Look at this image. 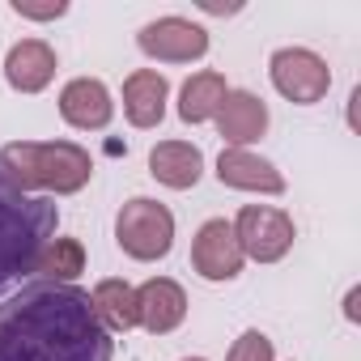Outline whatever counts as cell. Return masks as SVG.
Here are the masks:
<instances>
[{"label": "cell", "instance_id": "1", "mask_svg": "<svg viewBox=\"0 0 361 361\" xmlns=\"http://www.w3.org/2000/svg\"><path fill=\"white\" fill-rule=\"evenodd\" d=\"M0 361H115V340L85 289L35 281L0 302Z\"/></svg>", "mask_w": 361, "mask_h": 361}, {"label": "cell", "instance_id": "2", "mask_svg": "<svg viewBox=\"0 0 361 361\" xmlns=\"http://www.w3.org/2000/svg\"><path fill=\"white\" fill-rule=\"evenodd\" d=\"M56 234V204L13 188L0 174V293L35 276Z\"/></svg>", "mask_w": 361, "mask_h": 361}, {"label": "cell", "instance_id": "3", "mask_svg": "<svg viewBox=\"0 0 361 361\" xmlns=\"http://www.w3.org/2000/svg\"><path fill=\"white\" fill-rule=\"evenodd\" d=\"M0 174L22 192L43 188V192H56V196H73L90 183L94 157L73 140H47V145L22 140V145L0 149Z\"/></svg>", "mask_w": 361, "mask_h": 361}, {"label": "cell", "instance_id": "4", "mask_svg": "<svg viewBox=\"0 0 361 361\" xmlns=\"http://www.w3.org/2000/svg\"><path fill=\"white\" fill-rule=\"evenodd\" d=\"M115 238H119V247H123L132 259H145V264H149V259H161V255L170 251V243H174V217H170L166 204L136 196V200H128V204L119 209Z\"/></svg>", "mask_w": 361, "mask_h": 361}, {"label": "cell", "instance_id": "5", "mask_svg": "<svg viewBox=\"0 0 361 361\" xmlns=\"http://www.w3.org/2000/svg\"><path fill=\"white\" fill-rule=\"evenodd\" d=\"M234 238L243 247V255H251L255 264H276L289 255L293 247V221L281 209H264V204H247L234 221Z\"/></svg>", "mask_w": 361, "mask_h": 361}, {"label": "cell", "instance_id": "6", "mask_svg": "<svg viewBox=\"0 0 361 361\" xmlns=\"http://www.w3.org/2000/svg\"><path fill=\"white\" fill-rule=\"evenodd\" d=\"M272 85H276L289 102L310 106V102H319V98L327 94L331 73H327V64H323L314 51H306V47H281V51L272 56Z\"/></svg>", "mask_w": 361, "mask_h": 361}, {"label": "cell", "instance_id": "7", "mask_svg": "<svg viewBox=\"0 0 361 361\" xmlns=\"http://www.w3.org/2000/svg\"><path fill=\"white\" fill-rule=\"evenodd\" d=\"M140 51L161 64H192L209 51V35L188 18H157L136 35Z\"/></svg>", "mask_w": 361, "mask_h": 361}, {"label": "cell", "instance_id": "8", "mask_svg": "<svg viewBox=\"0 0 361 361\" xmlns=\"http://www.w3.org/2000/svg\"><path fill=\"white\" fill-rule=\"evenodd\" d=\"M243 259H247V255H243V247H238L230 221L213 217V221L200 226V234H196V243H192V264H196V272H200L204 281H234V276L243 272Z\"/></svg>", "mask_w": 361, "mask_h": 361}, {"label": "cell", "instance_id": "9", "mask_svg": "<svg viewBox=\"0 0 361 361\" xmlns=\"http://www.w3.org/2000/svg\"><path fill=\"white\" fill-rule=\"evenodd\" d=\"M183 314H188V293L178 289L174 281L153 276V281H145L136 289V323L145 331L166 336V331H174L178 323H183Z\"/></svg>", "mask_w": 361, "mask_h": 361}, {"label": "cell", "instance_id": "10", "mask_svg": "<svg viewBox=\"0 0 361 361\" xmlns=\"http://www.w3.org/2000/svg\"><path fill=\"white\" fill-rule=\"evenodd\" d=\"M60 115H64L73 128H81V132H98V128L111 123L115 102H111V94H106L102 81L77 77V81H68L64 94H60Z\"/></svg>", "mask_w": 361, "mask_h": 361}, {"label": "cell", "instance_id": "11", "mask_svg": "<svg viewBox=\"0 0 361 361\" xmlns=\"http://www.w3.org/2000/svg\"><path fill=\"white\" fill-rule=\"evenodd\" d=\"M217 178L226 188H238V192H264V196H281L285 192V178L272 161L247 153V149H226L217 157Z\"/></svg>", "mask_w": 361, "mask_h": 361}, {"label": "cell", "instance_id": "12", "mask_svg": "<svg viewBox=\"0 0 361 361\" xmlns=\"http://www.w3.org/2000/svg\"><path fill=\"white\" fill-rule=\"evenodd\" d=\"M149 170L157 183L174 188V192H188L200 183V174H204V153L188 140H161L153 153H149Z\"/></svg>", "mask_w": 361, "mask_h": 361}, {"label": "cell", "instance_id": "13", "mask_svg": "<svg viewBox=\"0 0 361 361\" xmlns=\"http://www.w3.org/2000/svg\"><path fill=\"white\" fill-rule=\"evenodd\" d=\"M5 77H9L13 90H22V94H39V90H47L51 77H56V51H51L43 39H22L18 47H9Z\"/></svg>", "mask_w": 361, "mask_h": 361}, {"label": "cell", "instance_id": "14", "mask_svg": "<svg viewBox=\"0 0 361 361\" xmlns=\"http://www.w3.org/2000/svg\"><path fill=\"white\" fill-rule=\"evenodd\" d=\"M213 119H217L221 136H226L234 149H243V145H251V140L264 136V128H268V106H264L255 94H247V90H230L226 102H221V111H217Z\"/></svg>", "mask_w": 361, "mask_h": 361}, {"label": "cell", "instance_id": "15", "mask_svg": "<svg viewBox=\"0 0 361 361\" xmlns=\"http://www.w3.org/2000/svg\"><path fill=\"white\" fill-rule=\"evenodd\" d=\"M166 77L153 73V68H136L128 81H123V111L136 128H157L161 115H166Z\"/></svg>", "mask_w": 361, "mask_h": 361}, {"label": "cell", "instance_id": "16", "mask_svg": "<svg viewBox=\"0 0 361 361\" xmlns=\"http://www.w3.org/2000/svg\"><path fill=\"white\" fill-rule=\"evenodd\" d=\"M226 94L230 90H226L221 73H196L183 85V94H178V115H183V123H204V119H213L221 111Z\"/></svg>", "mask_w": 361, "mask_h": 361}, {"label": "cell", "instance_id": "17", "mask_svg": "<svg viewBox=\"0 0 361 361\" xmlns=\"http://www.w3.org/2000/svg\"><path fill=\"white\" fill-rule=\"evenodd\" d=\"M90 302H94V314L102 319L106 331H128V327H136V289H132L128 281H102V285L90 293Z\"/></svg>", "mask_w": 361, "mask_h": 361}, {"label": "cell", "instance_id": "18", "mask_svg": "<svg viewBox=\"0 0 361 361\" xmlns=\"http://www.w3.org/2000/svg\"><path fill=\"white\" fill-rule=\"evenodd\" d=\"M77 272H85V247L77 238H51L47 251H43V259H39V268H35V276L56 281V285L73 281Z\"/></svg>", "mask_w": 361, "mask_h": 361}, {"label": "cell", "instance_id": "19", "mask_svg": "<svg viewBox=\"0 0 361 361\" xmlns=\"http://www.w3.org/2000/svg\"><path fill=\"white\" fill-rule=\"evenodd\" d=\"M226 361H272V340L251 327V331H243V336L234 340V348H230Z\"/></svg>", "mask_w": 361, "mask_h": 361}, {"label": "cell", "instance_id": "20", "mask_svg": "<svg viewBox=\"0 0 361 361\" xmlns=\"http://www.w3.org/2000/svg\"><path fill=\"white\" fill-rule=\"evenodd\" d=\"M13 13H22V18H39V22H51V18L68 13V5H64V0H56V5H30V0H13Z\"/></svg>", "mask_w": 361, "mask_h": 361}, {"label": "cell", "instance_id": "21", "mask_svg": "<svg viewBox=\"0 0 361 361\" xmlns=\"http://www.w3.org/2000/svg\"><path fill=\"white\" fill-rule=\"evenodd\" d=\"M200 9H204V13H234L238 5H217V0H200Z\"/></svg>", "mask_w": 361, "mask_h": 361}, {"label": "cell", "instance_id": "22", "mask_svg": "<svg viewBox=\"0 0 361 361\" xmlns=\"http://www.w3.org/2000/svg\"><path fill=\"white\" fill-rule=\"evenodd\" d=\"M183 361H200V357H183Z\"/></svg>", "mask_w": 361, "mask_h": 361}]
</instances>
